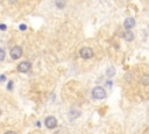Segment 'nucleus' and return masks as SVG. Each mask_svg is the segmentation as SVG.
<instances>
[{
    "mask_svg": "<svg viewBox=\"0 0 149 134\" xmlns=\"http://www.w3.org/2000/svg\"><path fill=\"white\" fill-rule=\"evenodd\" d=\"M92 97L95 99H104L106 97V91L101 86H96L92 90Z\"/></svg>",
    "mask_w": 149,
    "mask_h": 134,
    "instance_id": "1",
    "label": "nucleus"
},
{
    "mask_svg": "<svg viewBox=\"0 0 149 134\" xmlns=\"http://www.w3.org/2000/svg\"><path fill=\"white\" fill-rule=\"evenodd\" d=\"M93 55H95V52H93V50L91 49V48H88V47H84L82 50H80V56L83 57V58H91V57H93Z\"/></svg>",
    "mask_w": 149,
    "mask_h": 134,
    "instance_id": "2",
    "label": "nucleus"
},
{
    "mask_svg": "<svg viewBox=\"0 0 149 134\" xmlns=\"http://www.w3.org/2000/svg\"><path fill=\"white\" fill-rule=\"evenodd\" d=\"M21 55H22V49H21V47H13L12 48V50H11V57L13 58V60H19L20 57H21Z\"/></svg>",
    "mask_w": 149,
    "mask_h": 134,
    "instance_id": "3",
    "label": "nucleus"
},
{
    "mask_svg": "<svg viewBox=\"0 0 149 134\" xmlns=\"http://www.w3.org/2000/svg\"><path fill=\"white\" fill-rule=\"evenodd\" d=\"M44 124H46L47 128L52 129V128H55V127H56V125H57V120H56V118H55V117L50 116V117H47V118H46Z\"/></svg>",
    "mask_w": 149,
    "mask_h": 134,
    "instance_id": "4",
    "label": "nucleus"
},
{
    "mask_svg": "<svg viewBox=\"0 0 149 134\" xmlns=\"http://www.w3.org/2000/svg\"><path fill=\"white\" fill-rule=\"evenodd\" d=\"M18 70H19V72H28L29 70H31V63L29 62H27V61H23V62H21L20 64H19V67H18Z\"/></svg>",
    "mask_w": 149,
    "mask_h": 134,
    "instance_id": "5",
    "label": "nucleus"
},
{
    "mask_svg": "<svg viewBox=\"0 0 149 134\" xmlns=\"http://www.w3.org/2000/svg\"><path fill=\"white\" fill-rule=\"evenodd\" d=\"M134 26H135V20L133 18H127L125 20V22H124V27H125L127 31H131Z\"/></svg>",
    "mask_w": 149,
    "mask_h": 134,
    "instance_id": "6",
    "label": "nucleus"
},
{
    "mask_svg": "<svg viewBox=\"0 0 149 134\" xmlns=\"http://www.w3.org/2000/svg\"><path fill=\"white\" fill-rule=\"evenodd\" d=\"M122 37H124L126 41H132V40L134 39V34H133L131 31H127V32H125V33L122 34Z\"/></svg>",
    "mask_w": 149,
    "mask_h": 134,
    "instance_id": "7",
    "label": "nucleus"
},
{
    "mask_svg": "<svg viewBox=\"0 0 149 134\" xmlns=\"http://www.w3.org/2000/svg\"><path fill=\"white\" fill-rule=\"evenodd\" d=\"M55 5L57 8L59 10H62L65 7V0H55Z\"/></svg>",
    "mask_w": 149,
    "mask_h": 134,
    "instance_id": "8",
    "label": "nucleus"
},
{
    "mask_svg": "<svg viewBox=\"0 0 149 134\" xmlns=\"http://www.w3.org/2000/svg\"><path fill=\"white\" fill-rule=\"evenodd\" d=\"M115 75V69L114 68H110L108 70H107V76L108 77H112V76H114Z\"/></svg>",
    "mask_w": 149,
    "mask_h": 134,
    "instance_id": "9",
    "label": "nucleus"
},
{
    "mask_svg": "<svg viewBox=\"0 0 149 134\" xmlns=\"http://www.w3.org/2000/svg\"><path fill=\"white\" fill-rule=\"evenodd\" d=\"M142 82H143L144 85H148V83H149V76H148V75H144V76H143Z\"/></svg>",
    "mask_w": 149,
    "mask_h": 134,
    "instance_id": "10",
    "label": "nucleus"
},
{
    "mask_svg": "<svg viewBox=\"0 0 149 134\" xmlns=\"http://www.w3.org/2000/svg\"><path fill=\"white\" fill-rule=\"evenodd\" d=\"M4 58H5V50L0 48V61H4Z\"/></svg>",
    "mask_w": 149,
    "mask_h": 134,
    "instance_id": "11",
    "label": "nucleus"
},
{
    "mask_svg": "<svg viewBox=\"0 0 149 134\" xmlns=\"http://www.w3.org/2000/svg\"><path fill=\"white\" fill-rule=\"evenodd\" d=\"M0 29L5 31V29H6V24H0Z\"/></svg>",
    "mask_w": 149,
    "mask_h": 134,
    "instance_id": "12",
    "label": "nucleus"
},
{
    "mask_svg": "<svg viewBox=\"0 0 149 134\" xmlns=\"http://www.w3.org/2000/svg\"><path fill=\"white\" fill-rule=\"evenodd\" d=\"M20 29H21V31H24V29H26V24H21V26H20Z\"/></svg>",
    "mask_w": 149,
    "mask_h": 134,
    "instance_id": "13",
    "label": "nucleus"
},
{
    "mask_svg": "<svg viewBox=\"0 0 149 134\" xmlns=\"http://www.w3.org/2000/svg\"><path fill=\"white\" fill-rule=\"evenodd\" d=\"M8 3L10 4H15V3H18V0H8Z\"/></svg>",
    "mask_w": 149,
    "mask_h": 134,
    "instance_id": "14",
    "label": "nucleus"
},
{
    "mask_svg": "<svg viewBox=\"0 0 149 134\" xmlns=\"http://www.w3.org/2000/svg\"><path fill=\"white\" fill-rule=\"evenodd\" d=\"M5 134H16L15 132H12V131H8V132H6Z\"/></svg>",
    "mask_w": 149,
    "mask_h": 134,
    "instance_id": "15",
    "label": "nucleus"
},
{
    "mask_svg": "<svg viewBox=\"0 0 149 134\" xmlns=\"http://www.w3.org/2000/svg\"><path fill=\"white\" fill-rule=\"evenodd\" d=\"M0 80H5V75H1V76H0Z\"/></svg>",
    "mask_w": 149,
    "mask_h": 134,
    "instance_id": "16",
    "label": "nucleus"
}]
</instances>
